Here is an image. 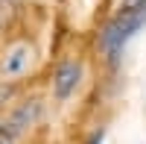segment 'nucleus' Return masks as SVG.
Instances as JSON below:
<instances>
[{"instance_id":"f257e3e1","label":"nucleus","mask_w":146,"mask_h":144,"mask_svg":"<svg viewBox=\"0 0 146 144\" xmlns=\"http://www.w3.org/2000/svg\"><path fill=\"white\" fill-rule=\"evenodd\" d=\"M140 27H146V0L140 6H135V9H120L117 15L102 27V32H100V50L108 59V65H117L120 62L123 47L129 44V38Z\"/></svg>"},{"instance_id":"7ed1b4c3","label":"nucleus","mask_w":146,"mask_h":144,"mask_svg":"<svg viewBox=\"0 0 146 144\" xmlns=\"http://www.w3.org/2000/svg\"><path fill=\"white\" fill-rule=\"evenodd\" d=\"M82 82V65L79 62H62L53 71V97L56 100H70V94Z\"/></svg>"},{"instance_id":"f03ea898","label":"nucleus","mask_w":146,"mask_h":144,"mask_svg":"<svg viewBox=\"0 0 146 144\" xmlns=\"http://www.w3.org/2000/svg\"><path fill=\"white\" fill-rule=\"evenodd\" d=\"M32 65H35V47L29 41H15L0 56V77L9 79V82L21 79V77H27L32 71Z\"/></svg>"},{"instance_id":"39448f33","label":"nucleus","mask_w":146,"mask_h":144,"mask_svg":"<svg viewBox=\"0 0 146 144\" xmlns=\"http://www.w3.org/2000/svg\"><path fill=\"white\" fill-rule=\"evenodd\" d=\"M88 144H102V129H100V133H94V135L88 138Z\"/></svg>"},{"instance_id":"20e7f679","label":"nucleus","mask_w":146,"mask_h":144,"mask_svg":"<svg viewBox=\"0 0 146 144\" xmlns=\"http://www.w3.org/2000/svg\"><path fill=\"white\" fill-rule=\"evenodd\" d=\"M143 0H123V3H120V9H135V6H140Z\"/></svg>"}]
</instances>
